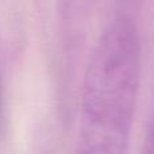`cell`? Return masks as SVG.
<instances>
[{"label":"cell","instance_id":"cell-1","mask_svg":"<svg viewBox=\"0 0 154 154\" xmlns=\"http://www.w3.org/2000/svg\"><path fill=\"white\" fill-rule=\"evenodd\" d=\"M139 80L138 30L119 15L100 35L87 66L76 154H126Z\"/></svg>","mask_w":154,"mask_h":154}]
</instances>
